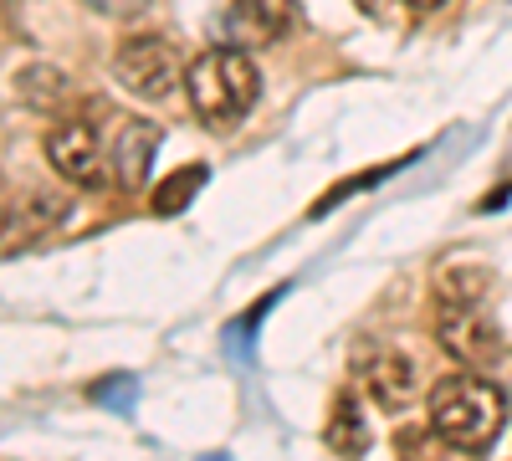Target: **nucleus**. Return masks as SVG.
Masks as SVG:
<instances>
[{
    "label": "nucleus",
    "instance_id": "obj_1",
    "mask_svg": "<svg viewBox=\"0 0 512 461\" xmlns=\"http://www.w3.org/2000/svg\"><path fill=\"white\" fill-rule=\"evenodd\" d=\"M425 415H431L436 436L451 451L482 456V451H492V441L507 426V395L492 380H482V374L461 369V374L436 380V390L425 395Z\"/></svg>",
    "mask_w": 512,
    "mask_h": 461
},
{
    "label": "nucleus",
    "instance_id": "obj_2",
    "mask_svg": "<svg viewBox=\"0 0 512 461\" xmlns=\"http://www.w3.org/2000/svg\"><path fill=\"white\" fill-rule=\"evenodd\" d=\"M185 88L205 129H236L262 98V72L241 47H210L185 67Z\"/></svg>",
    "mask_w": 512,
    "mask_h": 461
},
{
    "label": "nucleus",
    "instance_id": "obj_3",
    "mask_svg": "<svg viewBox=\"0 0 512 461\" xmlns=\"http://www.w3.org/2000/svg\"><path fill=\"white\" fill-rule=\"evenodd\" d=\"M113 77L123 82L128 93H139V98H164V93L185 77V62H180V47H175L169 36L139 31V36L118 41Z\"/></svg>",
    "mask_w": 512,
    "mask_h": 461
},
{
    "label": "nucleus",
    "instance_id": "obj_4",
    "mask_svg": "<svg viewBox=\"0 0 512 461\" xmlns=\"http://www.w3.org/2000/svg\"><path fill=\"white\" fill-rule=\"evenodd\" d=\"M292 26H297L292 0H226V11H221L226 47H241V52L277 47Z\"/></svg>",
    "mask_w": 512,
    "mask_h": 461
},
{
    "label": "nucleus",
    "instance_id": "obj_5",
    "mask_svg": "<svg viewBox=\"0 0 512 461\" xmlns=\"http://www.w3.org/2000/svg\"><path fill=\"white\" fill-rule=\"evenodd\" d=\"M47 159L52 170L72 185H103V144L93 134V123L82 118H67L47 134Z\"/></svg>",
    "mask_w": 512,
    "mask_h": 461
},
{
    "label": "nucleus",
    "instance_id": "obj_6",
    "mask_svg": "<svg viewBox=\"0 0 512 461\" xmlns=\"http://www.w3.org/2000/svg\"><path fill=\"white\" fill-rule=\"evenodd\" d=\"M354 374H359V385L369 390V400L384 405V410H400L415 395V364L400 349H384V344L359 349L354 354Z\"/></svg>",
    "mask_w": 512,
    "mask_h": 461
},
{
    "label": "nucleus",
    "instance_id": "obj_7",
    "mask_svg": "<svg viewBox=\"0 0 512 461\" xmlns=\"http://www.w3.org/2000/svg\"><path fill=\"white\" fill-rule=\"evenodd\" d=\"M436 339L461 364H492L497 359V328L472 303H446L441 318H436Z\"/></svg>",
    "mask_w": 512,
    "mask_h": 461
},
{
    "label": "nucleus",
    "instance_id": "obj_8",
    "mask_svg": "<svg viewBox=\"0 0 512 461\" xmlns=\"http://www.w3.org/2000/svg\"><path fill=\"white\" fill-rule=\"evenodd\" d=\"M154 149H159V129H154V123L128 118V123H123V134H118V149H113V175H118V185H128V190L144 185Z\"/></svg>",
    "mask_w": 512,
    "mask_h": 461
},
{
    "label": "nucleus",
    "instance_id": "obj_9",
    "mask_svg": "<svg viewBox=\"0 0 512 461\" xmlns=\"http://www.w3.org/2000/svg\"><path fill=\"white\" fill-rule=\"evenodd\" d=\"M328 446L338 456H364L369 451V421H364V405L359 395H338L333 410H328Z\"/></svg>",
    "mask_w": 512,
    "mask_h": 461
},
{
    "label": "nucleus",
    "instance_id": "obj_10",
    "mask_svg": "<svg viewBox=\"0 0 512 461\" xmlns=\"http://www.w3.org/2000/svg\"><path fill=\"white\" fill-rule=\"evenodd\" d=\"M16 88H21V98H26L36 113H57V103L72 93V88H67V77H62L57 67H41V62L21 72V82H16Z\"/></svg>",
    "mask_w": 512,
    "mask_h": 461
},
{
    "label": "nucleus",
    "instance_id": "obj_11",
    "mask_svg": "<svg viewBox=\"0 0 512 461\" xmlns=\"http://www.w3.org/2000/svg\"><path fill=\"white\" fill-rule=\"evenodd\" d=\"M200 185H205V164H185V170L164 175V180L154 185V211H159V216L185 211V205L195 200V190H200Z\"/></svg>",
    "mask_w": 512,
    "mask_h": 461
},
{
    "label": "nucleus",
    "instance_id": "obj_12",
    "mask_svg": "<svg viewBox=\"0 0 512 461\" xmlns=\"http://www.w3.org/2000/svg\"><path fill=\"white\" fill-rule=\"evenodd\" d=\"M395 451H400V461H451V446L436 436V426H405V431H395Z\"/></svg>",
    "mask_w": 512,
    "mask_h": 461
},
{
    "label": "nucleus",
    "instance_id": "obj_13",
    "mask_svg": "<svg viewBox=\"0 0 512 461\" xmlns=\"http://www.w3.org/2000/svg\"><path fill=\"white\" fill-rule=\"evenodd\" d=\"M436 287H441V298H451V303H477L482 298V287H487V277H477L472 267H446L441 277H436Z\"/></svg>",
    "mask_w": 512,
    "mask_h": 461
},
{
    "label": "nucleus",
    "instance_id": "obj_14",
    "mask_svg": "<svg viewBox=\"0 0 512 461\" xmlns=\"http://www.w3.org/2000/svg\"><path fill=\"white\" fill-rule=\"evenodd\" d=\"M93 11H103V16H113V21H134L139 11H149L154 0H88Z\"/></svg>",
    "mask_w": 512,
    "mask_h": 461
},
{
    "label": "nucleus",
    "instance_id": "obj_15",
    "mask_svg": "<svg viewBox=\"0 0 512 461\" xmlns=\"http://www.w3.org/2000/svg\"><path fill=\"white\" fill-rule=\"evenodd\" d=\"M405 6H410V11H436L441 0H405Z\"/></svg>",
    "mask_w": 512,
    "mask_h": 461
},
{
    "label": "nucleus",
    "instance_id": "obj_16",
    "mask_svg": "<svg viewBox=\"0 0 512 461\" xmlns=\"http://www.w3.org/2000/svg\"><path fill=\"white\" fill-rule=\"evenodd\" d=\"M0 231H6V190H0Z\"/></svg>",
    "mask_w": 512,
    "mask_h": 461
}]
</instances>
